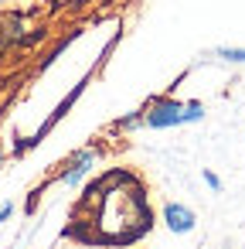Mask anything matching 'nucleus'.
<instances>
[{"mask_svg": "<svg viewBox=\"0 0 245 249\" xmlns=\"http://www.w3.org/2000/svg\"><path fill=\"white\" fill-rule=\"evenodd\" d=\"M204 116V106L201 103H174V99H160L150 113H147V123L153 130H167V126H184V123H197Z\"/></svg>", "mask_w": 245, "mask_h": 249, "instance_id": "f257e3e1", "label": "nucleus"}, {"mask_svg": "<svg viewBox=\"0 0 245 249\" xmlns=\"http://www.w3.org/2000/svg\"><path fill=\"white\" fill-rule=\"evenodd\" d=\"M163 222H167L170 232H191L197 218H194V212H191L187 205H177V201H174V205L163 208Z\"/></svg>", "mask_w": 245, "mask_h": 249, "instance_id": "f03ea898", "label": "nucleus"}, {"mask_svg": "<svg viewBox=\"0 0 245 249\" xmlns=\"http://www.w3.org/2000/svg\"><path fill=\"white\" fill-rule=\"evenodd\" d=\"M92 160H96V154H92V150H82V154L75 157L72 171H68V174H62V181H65V184H79V181L92 171Z\"/></svg>", "mask_w": 245, "mask_h": 249, "instance_id": "7ed1b4c3", "label": "nucleus"}, {"mask_svg": "<svg viewBox=\"0 0 245 249\" xmlns=\"http://www.w3.org/2000/svg\"><path fill=\"white\" fill-rule=\"evenodd\" d=\"M218 55L228 58V62H245V48H221Z\"/></svg>", "mask_w": 245, "mask_h": 249, "instance_id": "20e7f679", "label": "nucleus"}, {"mask_svg": "<svg viewBox=\"0 0 245 249\" xmlns=\"http://www.w3.org/2000/svg\"><path fill=\"white\" fill-rule=\"evenodd\" d=\"M11 215H14V205H0V225H4Z\"/></svg>", "mask_w": 245, "mask_h": 249, "instance_id": "39448f33", "label": "nucleus"}, {"mask_svg": "<svg viewBox=\"0 0 245 249\" xmlns=\"http://www.w3.org/2000/svg\"><path fill=\"white\" fill-rule=\"evenodd\" d=\"M204 181H208V184H211V188H214V191H218V188H221V181H218V178H214V174H204Z\"/></svg>", "mask_w": 245, "mask_h": 249, "instance_id": "423d86ee", "label": "nucleus"}, {"mask_svg": "<svg viewBox=\"0 0 245 249\" xmlns=\"http://www.w3.org/2000/svg\"><path fill=\"white\" fill-rule=\"evenodd\" d=\"M0 164H4V150H0Z\"/></svg>", "mask_w": 245, "mask_h": 249, "instance_id": "0eeeda50", "label": "nucleus"}]
</instances>
